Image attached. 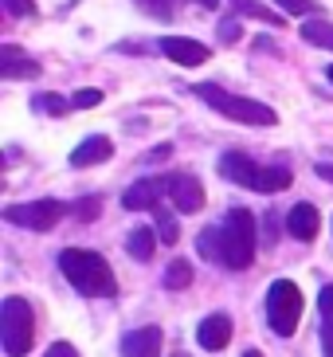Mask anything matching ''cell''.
<instances>
[{"label":"cell","mask_w":333,"mask_h":357,"mask_svg":"<svg viewBox=\"0 0 333 357\" xmlns=\"http://www.w3.org/2000/svg\"><path fill=\"white\" fill-rule=\"evenodd\" d=\"M267 318H271V330L279 337H291L298 330V318H302V291L291 283V279H274L271 291H267Z\"/></svg>","instance_id":"cell-6"},{"label":"cell","mask_w":333,"mask_h":357,"mask_svg":"<svg viewBox=\"0 0 333 357\" xmlns=\"http://www.w3.org/2000/svg\"><path fill=\"white\" fill-rule=\"evenodd\" d=\"M67 216V204L59 200H31V204H8L4 208V220L8 224H20V228H31V231H52L55 224Z\"/></svg>","instance_id":"cell-7"},{"label":"cell","mask_w":333,"mask_h":357,"mask_svg":"<svg viewBox=\"0 0 333 357\" xmlns=\"http://www.w3.org/2000/svg\"><path fill=\"white\" fill-rule=\"evenodd\" d=\"M31 337H36V314H31V303L12 294L0 306V342H4V354L8 357H24L31 349Z\"/></svg>","instance_id":"cell-5"},{"label":"cell","mask_w":333,"mask_h":357,"mask_svg":"<svg viewBox=\"0 0 333 357\" xmlns=\"http://www.w3.org/2000/svg\"><path fill=\"white\" fill-rule=\"evenodd\" d=\"M122 357H161V330L157 326H141L134 334H125Z\"/></svg>","instance_id":"cell-14"},{"label":"cell","mask_w":333,"mask_h":357,"mask_svg":"<svg viewBox=\"0 0 333 357\" xmlns=\"http://www.w3.org/2000/svg\"><path fill=\"white\" fill-rule=\"evenodd\" d=\"M47 357H79V349H75L71 342H55V346L47 349Z\"/></svg>","instance_id":"cell-28"},{"label":"cell","mask_w":333,"mask_h":357,"mask_svg":"<svg viewBox=\"0 0 333 357\" xmlns=\"http://www.w3.org/2000/svg\"><path fill=\"white\" fill-rule=\"evenodd\" d=\"M31 110H43V114H52V118H63L67 110H71V102L63 95H52V91H43V95L31 98Z\"/></svg>","instance_id":"cell-20"},{"label":"cell","mask_w":333,"mask_h":357,"mask_svg":"<svg viewBox=\"0 0 333 357\" xmlns=\"http://www.w3.org/2000/svg\"><path fill=\"white\" fill-rule=\"evenodd\" d=\"M161 197H165V181L146 177V181H134L122 192V204L125 212H146V208H161Z\"/></svg>","instance_id":"cell-10"},{"label":"cell","mask_w":333,"mask_h":357,"mask_svg":"<svg viewBox=\"0 0 333 357\" xmlns=\"http://www.w3.org/2000/svg\"><path fill=\"white\" fill-rule=\"evenodd\" d=\"M192 91H196V98H204L212 110H219V114L231 118V122H243V126H274V122H279V114H274L267 102L231 95V91H224V86H216V83H200V86H192Z\"/></svg>","instance_id":"cell-4"},{"label":"cell","mask_w":333,"mask_h":357,"mask_svg":"<svg viewBox=\"0 0 333 357\" xmlns=\"http://www.w3.org/2000/svg\"><path fill=\"white\" fill-rule=\"evenodd\" d=\"M325 75H330V83H333V63H330V67H325Z\"/></svg>","instance_id":"cell-33"},{"label":"cell","mask_w":333,"mask_h":357,"mask_svg":"<svg viewBox=\"0 0 333 357\" xmlns=\"http://www.w3.org/2000/svg\"><path fill=\"white\" fill-rule=\"evenodd\" d=\"M196 342H200V349L219 354V349L231 342V318L228 314H208L204 322H200V330H196Z\"/></svg>","instance_id":"cell-13"},{"label":"cell","mask_w":333,"mask_h":357,"mask_svg":"<svg viewBox=\"0 0 333 357\" xmlns=\"http://www.w3.org/2000/svg\"><path fill=\"white\" fill-rule=\"evenodd\" d=\"M243 357H263V354H259V349H247V354H243Z\"/></svg>","instance_id":"cell-32"},{"label":"cell","mask_w":333,"mask_h":357,"mask_svg":"<svg viewBox=\"0 0 333 357\" xmlns=\"http://www.w3.org/2000/svg\"><path fill=\"white\" fill-rule=\"evenodd\" d=\"M137 4H141L149 16H157V20H173V0H137Z\"/></svg>","instance_id":"cell-25"},{"label":"cell","mask_w":333,"mask_h":357,"mask_svg":"<svg viewBox=\"0 0 333 357\" xmlns=\"http://www.w3.org/2000/svg\"><path fill=\"white\" fill-rule=\"evenodd\" d=\"M219 40H224V43H235V40H240V20H235V16H228V20L219 24Z\"/></svg>","instance_id":"cell-27"},{"label":"cell","mask_w":333,"mask_h":357,"mask_svg":"<svg viewBox=\"0 0 333 357\" xmlns=\"http://www.w3.org/2000/svg\"><path fill=\"white\" fill-rule=\"evenodd\" d=\"M192 283V267H188V259H173L165 271V287L169 291H185V287Z\"/></svg>","instance_id":"cell-21"},{"label":"cell","mask_w":333,"mask_h":357,"mask_svg":"<svg viewBox=\"0 0 333 357\" xmlns=\"http://www.w3.org/2000/svg\"><path fill=\"white\" fill-rule=\"evenodd\" d=\"M318 306H322V346L325 357H333V287H325L318 294Z\"/></svg>","instance_id":"cell-19"},{"label":"cell","mask_w":333,"mask_h":357,"mask_svg":"<svg viewBox=\"0 0 333 357\" xmlns=\"http://www.w3.org/2000/svg\"><path fill=\"white\" fill-rule=\"evenodd\" d=\"M114 158V142L102 134H94V137H83L79 146L71 149V165L75 169H91V165H102V161Z\"/></svg>","instance_id":"cell-11"},{"label":"cell","mask_w":333,"mask_h":357,"mask_svg":"<svg viewBox=\"0 0 333 357\" xmlns=\"http://www.w3.org/2000/svg\"><path fill=\"white\" fill-rule=\"evenodd\" d=\"M98 102H102V91H98V86H83V91H75V98H71L75 110H91V106H98Z\"/></svg>","instance_id":"cell-24"},{"label":"cell","mask_w":333,"mask_h":357,"mask_svg":"<svg viewBox=\"0 0 333 357\" xmlns=\"http://www.w3.org/2000/svg\"><path fill=\"white\" fill-rule=\"evenodd\" d=\"M231 8L240 12V16H251V20L271 24V28H282V24H286V12H271L267 4H259V0H231Z\"/></svg>","instance_id":"cell-17"},{"label":"cell","mask_w":333,"mask_h":357,"mask_svg":"<svg viewBox=\"0 0 333 357\" xmlns=\"http://www.w3.org/2000/svg\"><path fill=\"white\" fill-rule=\"evenodd\" d=\"M79 216H86V220H91V216H98V200H79Z\"/></svg>","instance_id":"cell-29"},{"label":"cell","mask_w":333,"mask_h":357,"mask_svg":"<svg viewBox=\"0 0 333 357\" xmlns=\"http://www.w3.org/2000/svg\"><path fill=\"white\" fill-rule=\"evenodd\" d=\"M274 4H279L282 12H286V16H322V4H318V0H274Z\"/></svg>","instance_id":"cell-22"},{"label":"cell","mask_w":333,"mask_h":357,"mask_svg":"<svg viewBox=\"0 0 333 357\" xmlns=\"http://www.w3.org/2000/svg\"><path fill=\"white\" fill-rule=\"evenodd\" d=\"M153 248H157V231L153 228H146V224H141V228H134L130 231V236H125V252L134 255V259H153Z\"/></svg>","instance_id":"cell-16"},{"label":"cell","mask_w":333,"mask_h":357,"mask_svg":"<svg viewBox=\"0 0 333 357\" xmlns=\"http://www.w3.org/2000/svg\"><path fill=\"white\" fill-rule=\"evenodd\" d=\"M200 252L212 263H224L231 271H243L255 259V216L247 208H231L219 228H208L200 236Z\"/></svg>","instance_id":"cell-1"},{"label":"cell","mask_w":333,"mask_h":357,"mask_svg":"<svg viewBox=\"0 0 333 357\" xmlns=\"http://www.w3.org/2000/svg\"><path fill=\"white\" fill-rule=\"evenodd\" d=\"M302 40L313 43V47H325V52H333V24L325 20V16H313V20L302 24Z\"/></svg>","instance_id":"cell-18"},{"label":"cell","mask_w":333,"mask_h":357,"mask_svg":"<svg viewBox=\"0 0 333 357\" xmlns=\"http://www.w3.org/2000/svg\"><path fill=\"white\" fill-rule=\"evenodd\" d=\"M318 228H322V216H318V208L313 204H294L291 212H286V231H291L294 240H313L318 236Z\"/></svg>","instance_id":"cell-15"},{"label":"cell","mask_w":333,"mask_h":357,"mask_svg":"<svg viewBox=\"0 0 333 357\" xmlns=\"http://www.w3.org/2000/svg\"><path fill=\"white\" fill-rule=\"evenodd\" d=\"M157 212V236L165 243H177L180 240V228H177V216L173 212H165V208H153Z\"/></svg>","instance_id":"cell-23"},{"label":"cell","mask_w":333,"mask_h":357,"mask_svg":"<svg viewBox=\"0 0 333 357\" xmlns=\"http://www.w3.org/2000/svg\"><path fill=\"white\" fill-rule=\"evenodd\" d=\"M173 357H188V354H173Z\"/></svg>","instance_id":"cell-34"},{"label":"cell","mask_w":333,"mask_h":357,"mask_svg":"<svg viewBox=\"0 0 333 357\" xmlns=\"http://www.w3.org/2000/svg\"><path fill=\"white\" fill-rule=\"evenodd\" d=\"M219 177H228L255 192H282V189H291L294 173L286 165H259L247 153H224L219 158Z\"/></svg>","instance_id":"cell-3"},{"label":"cell","mask_w":333,"mask_h":357,"mask_svg":"<svg viewBox=\"0 0 333 357\" xmlns=\"http://www.w3.org/2000/svg\"><path fill=\"white\" fill-rule=\"evenodd\" d=\"M36 75H40V63L28 59L16 43L0 47V79H36Z\"/></svg>","instance_id":"cell-12"},{"label":"cell","mask_w":333,"mask_h":357,"mask_svg":"<svg viewBox=\"0 0 333 357\" xmlns=\"http://www.w3.org/2000/svg\"><path fill=\"white\" fill-rule=\"evenodd\" d=\"M318 177H325L333 185V161H322V165H318Z\"/></svg>","instance_id":"cell-30"},{"label":"cell","mask_w":333,"mask_h":357,"mask_svg":"<svg viewBox=\"0 0 333 357\" xmlns=\"http://www.w3.org/2000/svg\"><path fill=\"white\" fill-rule=\"evenodd\" d=\"M59 267H63V275H67V283H71L79 294H86V298H110V294L118 291L114 271H110V263H106L98 252H86V248H63Z\"/></svg>","instance_id":"cell-2"},{"label":"cell","mask_w":333,"mask_h":357,"mask_svg":"<svg viewBox=\"0 0 333 357\" xmlns=\"http://www.w3.org/2000/svg\"><path fill=\"white\" fill-rule=\"evenodd\" d=\"M192 4H200V8H219V0H192Z\"/></svg>","instance_id":"cell-31"},{"label":"cell","mask_w":333,"mask_h":357,"mask_svg":"<svg viewBox=\"0 0 333 357\" xmlns=\"http://www.w3.org/2000/svg\"><path fill=\"white\" fill-rule=\"evenodd\" d=\"M4 12L16 16V20H24V16H36V4L31 0H4Z\"/></svg>","instance_id":"cell-26"},{"label":"cell","mask_w":333,"mask_h":357,"mask_svg":"<svg viewBox=\"0 0 333 357\" xmlns=\"http://www.w3.org/2000/svg\"><path fill=\"white\" fill-rule=\"evenodd\" d=\"M165 192L169 200L177 204V212H200L204 208V185H200L192 173H173L165 181Z\"/></svg>","instance_id":"cell-8"},{"label":"cell","mask_w":333,"mask_h":357,"mask_svg":"<svg viewBox=\"0 0 333 357\" xmlns=\"http://www.w3.org/2000/svg\"><path fill=\"white\" fill-rule=\"evenodd\" d=\"M157 47H161V55H169V59L180 63V67H200V63H208L212 59V47L188 40V36H165Z\"/></svg>","instance_id":"cell-9"}]
</instances>
